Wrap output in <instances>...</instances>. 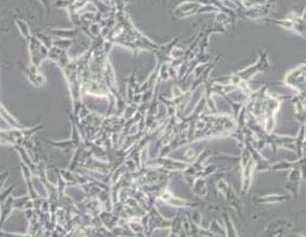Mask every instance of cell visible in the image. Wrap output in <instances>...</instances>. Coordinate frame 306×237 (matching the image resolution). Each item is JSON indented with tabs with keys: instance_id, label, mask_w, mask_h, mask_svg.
<instances>
[{
	"instance_id": "obj_8",
	"label": "cell",
	"mask_w": 306,
	"mask_h": 237,
	"mask_svg": "<svg viewBox=\"0 0 306 237\" xmlns=\"http://www.w3.org/2000/svg\"><path fill=\"white\" fill-rule=\"evenodd\" d=\"M267 69H269V62H268V53L265 52V53L259 55L258 61L253 64V66L247 68V69L244 70H241V72L236 73L235 75H236V78L239 79L241 82H243L249 79L251 76L255 75L256 73L264 72V70Z\"/></svg>"
},
{
	"instance_id": "obj_1",
	"label": "cell",
	"mask_w": 306,
	"mask_h": 237,
	"mask_svg": "<svg viewBox=\"0 0 306 237\" xmlns=\"http://www.w3.org/2000/svg\"><path fill=\"white\" fill-rule=\"evenodd\" d=\"M223 174L219 175V179L216 180L215 183H214V181H213V183H212L213 188H214V190H215L216 193H221L222 195L224 196V200H225V201H227L228 205H229L231 208H234L235 211H236V213L240 216L241 221H243V222H244L243 203H242V201H241L240 196L237 195L236 193H235L233 186H231V184L228 183L227 180L222 178V175H223Z\"/></svg>"
},
{
	"instance_id": "obj_16",
	"label": "cell",
	"mask_w": 306,
	"mask_h": 237,
	"mask_svg": "<svg viewBox=\"0 0 306 237\" xmlns=\"http://www.w3.org/2000/svg\"><path fill=\"white\" fill-rule=\"evenodd\" d=\"M305 162V158L298 159L296 161H290V160H279V161L274 162V164L270 165V171H290V169L295 167V166H298Z\"/></svg>"
},
{
	"instance_id": "obj_18",
	"label": "cell",
	"mask_w": 306,
	"mask_h": 237,
	"mask_svg": "<svg viewBox=\"0 0 306 237\" xmlns=\"http://www.w3.org/2000/svg\"><path fill=\"white\" fill-rule=\"evenodd\" d=\"M295 152L298 159L305 158V125L302 124L301 131H299L298 135L296 137L295 140Z\"/></svg>"
},
{
	"instance_id": "obj_13",
	"label": "cell",
	"mask_w": 306,
	"mask_h": 237,
	"mask_svg": "<svg viewBox=\"0 0 306 237\" xmlns=\"http://www.w3.org/2000/svg\"><path fill=\"white\" fill-rule=\"evenodd\" d=\"M14 211V196L10 195L4 201L0 202V228L6 223L11 216L12 211Z\"/></svg>"
},
{
	"instance_id": "obj_20",
	"label": "cell",
	"mask_w": 306,
	"mask_h": 237,
	"mask_svg": "<svg viewBox=\"0 0 306 237\" xmlns=\"http://www.w3.org/2000/svg\"><path fill=\"white\" fill-rule=\"evenodd\" d=\"M26 75L27 79H29V82L35 85V87H41L43 83H45V79H43L41 74L38 72L36 67L32 66L30 68H28V69L26 70Z\"/></svg>"
},
{
	"instance_id": "obj_19",
	"label": "cell",
	"mask_w": 306,
	"mask_h": 237,
	"mask_svg": "<svg viewBox=\"0 0 306 237\" xmlns=\"http://www.w3.org/2000/svg\"><path fill=\"white\" fill-rule=\"evenodd\" d=\"M126 228L135 236H145L144 227L140 222V218H130V220H126Z\"/></svg>"
},
{
	"instance_id": "obj_27",
	"label": "cell",
	"mask_w": 306,
	"mask_h": 237,
	"mask_svg": "<svg viewBox=\"0 0 306 237\" xmlns=\"http://www.w3.org/2000/svg\"><path fill=\"white\" fill-rule=\"evenodd\" d=\"M41 2L43 5H45V7H46V12H48V10H49V4H51V2H49V0H41Z\"/></svg>"
},
{
	"instance_id": "obj_11",
	"label": "cell",
	"mask_w": 306,
	"mask_h": 237,
	"mask_svg": "<svg viewBox=\"0 0 306 237\" xmlns=\"http://www.w3.org/2000/svg\"><path fill=\"white\" fill-rule=\"evenodd\" d=\"M291 200V195L290 194H269V195H263V196H255L252 199L253 203L256 206H261V205H270V203H282L285 201H289Z\"/></svg>"
},
{
	"instance_id": "obj_14",
	"label": "cell",
	"mask_w": 306,
	"mask_h": 237,
	"mask_svg": "<svg viewBox=\"0 0 306 237\" xmlns=\"http://www.w3.org/2000/svg\"><path fill=\"white\" fill-rule=\"evenodd\" d=\"M169 236H187L184 228V213L179 211L171 220Z\"/></svg>"
},
{
	"instance_id": "obj_24",
	"label": "cell",
	"mask_w": 306,
	"mask_h": 237,
	"mask_svg": "<svg viewBox=\"0 0 306 237\" xmlns=\"http://www.w3.org/2000/svg\"><path fill=\"white\" fill-rule=\"evenodd\" d=\"M208 229L211 230L213 233V235H219V236H225V232H224V228L219 223V221L213 220L211 223H209Z\"/></svg>"
},
{
	"instance_id": "obj_9",
	"label": "cell",
	"mask_w": 306,
	"mask_h": 237,
	"mask_svg": "<svg viewBox=\"0 0 306 237\" xmlns=\"http://www.w3.org/2000/svg\"><path fill=\"white\" fill-rule=\"evenodd\" d=\"M285 83L287 85H291V87H295L298 89V90H302L303 94H304V84H305L304 66H302L301 68H297V69L292 70L290 74H287Z\"/></svg>"
},
{
	"instance_id": "obj_10",
	"label": "cell",
	"mask_w": 306,
	"mask_h": 237,
	"mask_svg": "<svg viewBox=\"0 0 306 237\" xmlns=\"http://www.w3.org/2000/svg\"><path fill=\"white\" fill-rule=\"evenodd\" d=\"M292 228V223L289 222L286 220H275L273 222H270L265 228L264 230V236H279L283 235L285 230H289Z\"/></svg>"
},
{
	"instance_id": "obj_2",
	"label": "cell",
	"mask_w": 306,
	"mask_h": 237,
	"mask_svg": "<svg viewBox=\"0 0 306 237\" xmlns=\"http://www.w3.org/2000/svg\"><path fill=\"white\" fill-rule=\"evenodd\" d=\"M241 177H242V184H241V195H247L249 193L252 184L253 171H255V161H253L251 155L246 146H242L241 156L239 157Z\"/></svg>"
},
{
	"instance_id": "obj_12",
	"label": "cell",
	"mask_w": 306,
	"mask_h": 237,
	"mask_svg": "<svg viewBox=\"0 0 306 237\" xmlns=\"http://www.w3.org/2000/svg\"><path fill=\"white\" fill-rule=\"evenodd\" d=\"M20 167H21V173H23L25 183H26V186H27V194H28L33 200L40 199L41 198V195L38 193V190L34 188L33 180H32L33 174H32V172H30V169L21 161H20Z\"/></svg>"
},
{
	"instance_id": "obj_15",
	"label": "cell",
	"mask_w": 306,
	"mask_h": 237,
	"mask_svg": "<svg viewBox=\"0 0 306 237\" xmlns=\"http://www.w3.org/2000/svg\"><path fill=\"white\" fill-rule=\"evenodd\" d=\"M219 213H220L222 220H223V228L225 232V236H239L236 229H235L233 221H231L230 215L228 213L227 209L220 208L219 209Z\"/></svg>"
},
{
	"instance_id": "obj_3",
	"label": "cell",
	"mask_w": 306,
	"mask_h": 237,
	"mask_svg": "<svg viewBox=\"0 0 306 237\" xmlns=\"http://www.w3.org/2000/svg\"><path fill=\"white\" fill-rule=\"evenodd\" d=\"M140 222L144 227L145 236H151L157 229H169L171 227V220L160 214L156 206L148 209L140 217Z\"/></svg>"
},
{
	"instance_id": "obj_26",
	"label": "cell",
	"mask_w": 306,
	"mask_h": 237,
	"mask_svg": "<svg viewBox=\"0 0 306 237\" xmlns=\"http://www.w3.org/2000/svg\"><path fill=\"white\" fill-rule=\"evenodd\" d=\"M0 236L8 237V236H25V235H23V234H17V233H7V232H5L2 228H0Z\"/></svg>"
},
{
	"instance_id": "obj_22",
	"label": "cell",
	"mask_w": 306,
	"mask_h": 237,
	"mask_svg": "<svg viewBox=\"0 0 306 237\" xmlns=\"http://www.w3.org/2000/svg\"><path fill=\"white\" fill-rule=\"evenodd\" d=\"M51 33L53 35H56L61 39H72L74 36H76L77 30L76 29H70V30H64V29H52Z\"/></svg>"
},
{
	"instance_id": "obj_4",
	"label": "cell",
	"mask_w": 306,
	"mask_h": 237,
	"mask_svg": "<svg viewBox=\"0 0 306 237\" xmlns=\"http://www.w3.org/2000/svg\"><path fill=\"white\" fill-rule=\"evenodd\" d=\"M305 177V162L295 166L289 171L287 179L284 183V189L290 193L291 198L298 199L299 189H301V183L303 178Z\"/></svg>"
},
{
	"instance_id": "obj_5",
	"label": "cell",
	"mask_w": 306,
	"mask_h": 237,
	"mask_svg": "<svg viewBox=\"0 0 306 237\" xmlns=\"http://www.w3.org/2000/svg\"><path fill=\"white\" fill-rule=\"evenodd\" d=\"M145 166L152 168H163L168 172H182L187 167V162L181 161V160H174L167 157H154L152 159H146L144 162Z\"/></svg>"
},
{
	"instance_id": "obj_21",
	"label": "cell",
	"mask_w": 306,
	"mask_h": 237,
	"mask_svg": "<svg viewBox=\"0 0 306 237\" xmlns=\"http://www.w3.org/2000/svg\"><path fill=\"white\" fill-rule=\"evenodd\" d=\"M34 208V200L27 194L21 198H14V209L26 211V209Z\"/></svg>"
},
{
	"instance_id": "obj_23",
	"label": "cell",
	"mask_w": 306,
	"mask_h": 237,
	"mask_svg": "<svg viewBox=\"0 0 306 237\" xmlns=\"http://www.w3.org/2000/svg\"><path fill=\"white\" fill-rule=\"evenodd\" d=\"M15 24H17L18 28H19V32L21 33V35L24 36L25 39H26V41L28 42L29 39H30V33H29V28H28V25H27L25 21L23 20H15Z\"/></svg>"
},
{
	"instance_id": "obj_17",
	"label": "cell",
	"mask_w": 306,
	"mask_h": 237,
	"mask_svg": "<svg viewBox=\"0 0 306 237\" xmlns=\"http://www.w3.org/2000/svg\"><path fill=\"white\" fill-rule=\"evenodd\" d=\"M192 192L197 198H205L208 193V186H207V179L206 178H196L194 180L193 184L191 186Z\"/></svg>"
},
{
	"instance_id": "obj_7",
	"label": "cell",
	"mask_w": 306,
	"mask_h": 237,
	"mask_svg": "<svg viewBox=\"0 0 306 237\" xmlns=\"http://www.w3.org/2000/svg\"><path fill=\"white\" fill-rule=\"evenodd\" d=\"M157 201L164 202V203H166V205L171 206V207L177 208V209H181V208L192 209V208L199 207V206H206V202H191L181 198H177V196H175L174 194L168 189V187L160 193V195L158 196V199H157Z\"/></svg>"
},
{
	"instance_id": "obj_6",
	"label": "cell",
	"mask_w": 306,
	"mask_h": 237,
	"mask_svg": "<svg viewBox=\"0 0 306 237\" xmlns=\"http://www.w3.org/2000/svg\"><path fill=\"white\" fill-rule=\"evenodd\" d=\"M46 143L53 149H58L63 151V152H72V151H75L80 146V144L82 143V135L79 130V126L75 124L74 119H72V135H70L69 139L61 141L46 140Z\"/></svg>"
},
{
	"instance_id": "obj_25",
	"label": "cell",
	"mask_w": 306,
	"mask_h": 237,
	"mask_svg": "<svg viewBox=\"0 0 306 237\" xmlns=\"http://www.w3.org/2000/svg\"><path fill=\"white\" fill-rule=\"evenodd\" d=\"M15 186H17V184H12L11 187H8V188L6 189V190H4V192L0 193V202L4 201V200H6V198H7V196L11 195L12 192H13L14 188H15Z\"/></svg>"
}]
</instances>
